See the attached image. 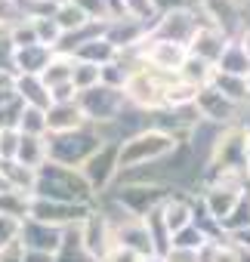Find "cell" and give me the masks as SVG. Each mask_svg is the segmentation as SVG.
Listing matches in <instances>:
<instances>
[{"mask_svg": "<svg viewBox=\"0 0 250 262\" xmlns=\"http://www.w3.org/2000/svg\"><path fill=\"white\" fill-rule=\"evenodd\" d=\"M90 213H93V204H59V201H44V198H34L31 204V219L62 228V231L80 225Z\"/></svg>", "mask_w": 250, "mask_h": 262, "instance_id": "30bf717a", "label": "cell"}, {"mask_svg": "<svg viewBox=\"0 0 250 262\" xmlns=\"http://www.w3.org/2000/svg\"><path fill=\"white\" fill-rule=\"evenodd\" d=\"M53 262H96V259H93V256H90V253L84 250L77 225H74V228H65V231H62V247L56 250Z\"/></svg>", "mask_w": 250, "mask_h": 262, "instance_id": "484cf974", "label": "cell"}, {"mask_svg": "<svg viewBox=\"0 0 250 262\" xmlns=\"http://www.w3.org/2000/svg\"><path fill=\"white\" fill-rule=\"evenodd\" d=\"M71 4H74V7L90 19V22H108V19H114L105 0H71Z\"/></svg>", "mask_w": 250, "mask_h": 262, "instance_id": "ab89813d", "label": "cell"}, {"mask_svg": "<svg viewBox=\"0 0 250 262\" xmlns=\"http://www.w3.org/2000/svg\"><path fill=\"white\" fill-rule=\"evenodd\" d=\"M71 59H77V62H90V65H108L111 59H117V50L102 37V34H96V37H90L87 43H80L77 50H74V56Z\"/></svg>", "mask_w": 250, "mask_h": 262, "instance_id": "44dd1931", "label": "cell"}, {"mask_svg": "<svg viewBox=\"0 0 250 262\" xmlns=\"http://www.w3.org/2000/svg\"><path fill=\"white\" fill-rule=\"evenodd\" d=\"M207 86H213L219 96H225V99H228V102H235V105H247V83H244V77L213 71V77H210V83H207Z\"/></svg>", "mask_w": 250, "mask_h": 262, "instance_id": "d4e9b609", "label": "cell"}, {"mask_svg": "<svg viewBox=\"0 0 250 262\" xmlns=\"http://www.w3.org/2000/svg\"><path fill=\"white\" fill-rule=\"evenodd\" d=\"M19 133L22 136H47V111L25 105V111L19 117Z\"/></svg>", "mask_w": 250, "mask_h": 262, "instance_id": "e575fe53", "label": "cell"}, {"mask_svg": "<svg viewBox=\"0 0 250 262\" xmlns=\"http://www.w3.org/2000/svg\"><path fill=\"white\" fill-rule=\"evenodd\" d=\"M22 259H25L22 244H13V247H4V250H0V262H22Z\"/></svg>", "mask_w": 250, "mask_h": 262, "instance_id": "f907efd6", "label": "cell"}, {"mask_svg": "<svg viewBox=\"0 0 250 262\" xmlns=\"http://www.w3.org/2000/svg\"><path fill=\"white\" fill-rule=\"evenodd\" d=\"M176 80V74H167V71H158V68H139L130 74L127 86H123V96H127L130 108H139L145 114H155L164 108V90Z\"/></svg>", "mask_w": 250, "mask_h": 262, "instance_id": "277c9868", "label": "cell"}, {"mask_svg": "<svg viewBox=\"0 0 250 262\" xmlns=\"http://www.w3.org/2000/svg\"><path fill=\"white\" fill-rule=\"evenodd\" d=\"M117 151H120V142H102L77 170L84 176V182L90 185V191L99 198L102 191H108L117 176H120V167H117Z\"/></svg>", "mask_w": 250, "mask_h": 262, "instance_id": "ba28073f", "label": "cell"}, {"mask_svg": "<svg viewBox=\"0 0 250 262\" xmlns=\"http://www.w3.org/2000/svg\"><path fill=\"white\" fill-rule=\"evenodd\" d=\"M77 105L87 117V123L93 126H111L123 111L130 108L123 90H111V86H93V90H84L77 93Z\"/></svg>", "mask_w": 250, "mask_h": 262, "instance_id": "8992f818", "label": "cell"}, {"mask_svg": "<svg viewBox=\"0 0 250 262\" xmlns=\"http://www.w3.org/2000/svg\"><path fill=\"white\" fill-rule=\"evenodd\" d=\"M19 142H22L19 129H0V164H4V161H16Z\"/></svg>", "mask_w": 250, "mask_h": 262, "instance_id": "60d3db41", "label": "cell"}, {"mask_svg": "<svg viewBox=\"0 0 250 262\" xmlns=\"http://www.w3.org/2000/svg\"><path fill=\"white\" fill-rule=\"evenodd\" d=\"M105 4H108L111 16H123V4H120V0H105Z\"/></svg>", "mask_w": 250, "mask_h": 262, "instance_id": "6f0895ef", "label": "cell"}, {"mask_svg": "<svg viewBox=\"0 0 250 262\" xmlns=\"http://www.w3.org/2000/svg\"><path fill=\"white\" fill-rule=\"evenodd\" d=\"M16 161L22 167H31V170L44 167L47 164V136H22Z\"/></svg>", "mask_w": 250, "mask_h": 262, "instance_id": "4316f807", "label": "cell"}, {"mask_svg": "<svg viewBox=\"0 0 250 262\" xmlns=\"http://www.w3.org/2000/svg\"><path fill=\"white\" fill-rule=\"evenodd\" d=\"M207 241V234L192 222V225H185V228H179L173 237H170V247H176V250H198L201 244Z\"/></svg>", "mask_w": 250, "mask_h": 262, "instance_id": "f35d334b", "label": "cell"}, {"mask_svg": "<svg viewBox=\"0 0 250 262\" xmlns=\"http://www.w3.org/2000/svg\"><path fill=\"white\" fill-rule=\"evenodd\" d=\"M13 93L22 99V105H31V108H50V90L44 86V80L37 74H16L13 80Z\"/></svg>", "mask_w": 250, "mask_h": 262, "instance_id": "d6986e66", "label": "cell"}, {"mask_svg": "<svg viewBox=\"0 0 250 262\" xmlns=\"http://www.w3.org/2000/svg\"><path fill=\"white\" fill-rule=\"evenodd\" d=\"M71 83H74V90H77V93L99 86V65H90V62H77V59H74V68H71Z\"/></svg>", "mask_w": 250, "mask_h": 262, "instance_id": "74e56055", "label": "cell"}, {"mask_svg": "<svg viewBox=\"0 0 250 262\" xmlns=\"http://www.w3.org/2000/svg\"><path fill=\"white\" fill-rule=\"evenodd\" d=\"M244 83H247V102H250V71H247V77H244Z\"/></svg>", "mask_w": 250, "mask_h": 262, "instance_id": "be15d7a7", "label": "cell"}, {"mask_svg": "<svg viewBox=\"0 0 250 262\" xmlns=\"http://www.w3.org/2000/svg\"><path fill=\"white\" fill-rule=\"evenodd\" d=\"M219 228H222V234L228 237L232 231H241V228H250V185L244 188V194H241V201H238V207L228 213V219H222L219 222Z\"/></svg>", "mask_w": 250, "mask_h": 262, "instance_id": "1f68e13d", "label": "cell"}, {"mask_svg": "<svg viewBox=\"0 0 250 262\" xmlns=\"http://www.w3.org/2000/svg\"><path fill=\"white\" fill-rule=\"evenodd\" d=\"M53 4H62V0H53Z\"/></svg>", "mask_w": 250, "mask_h": 262, "instance_id": "03108f58", "label": "cell"}, {"mask_svg": "<svg viewBox=\"0 0 250 262\" xmlns=\"http://www.w3.org/2000/svg\"><path fill=\"white\" fill-rule=\"evenodd\" d=\"M0 173L7 176L10 188H19V191H28V194H34V179H37V170H31V167H22L19 161H4V164H0Z\"/></svg>", "mask_w": 250, "mask_h": 262, "instance_id": "f546056e", "label": "cell"}, {"mask_svg": "<svg viewBox=\"0 0 250 262\" xmlns=\"http://www.w3.org/2000/svg\"><path fill=\"white\" fill-rule=\"evenodd\" d=\"M241 4H250V0H241Z\"/></svg>", "mask_w": 250, "mask_h": 262, "instance_id": "e7e4bbea", "label": "cell"}, {"mask_svg": "<svg viewBox=\"0 0 250 262\" xmlns=\"http://www.w3.org/2000/svg\"><path fill=\"white\" fill-rule=\"evenodd\" d=\"M142 262H164V256H145Z\"/></svg>", "mask_w": 250, "mask_h": 262, "instance_id": "6125c7cd", "label": "cell"}, {"mask_svg": "<svg viewBox=\"0 0 250 262\" xmlns=\"http://www.w3.org/2000/svg\"><path fill=\"white\" fill-rule=\"evenodd\" d=\"M204 25V16L198 7H176V10H164L155 16L152 28H149V40H164V43H179L189 50L195 31Z\"/></svg>", "mask_w": 250, "mask_h": 262, "instance_id": "5b68a950", "label": "cell"}, {"mask_svg": "<svg viewBox=\"0 0 250 262\" xmlns=\"http://www.w3.org/2000/svg\"><path fill=\"white\" fill-rule=\"evenodd\" d=\"M176 7H198V0H155V13L176 10Z\"/></svg>", "mask_w": 250, "mask_h": 262, "instance_id": "816d5d0a", "label": "cell"}, {"mask_svg": "<svg viewBox=\"0 0 250 262\" xmlns=\"http://www.w3.org/2000/svg\"><path fill=\"white\" fill-rule=\"evenodd\" d=\"M149 28L152 22L145 19H136V16H114L102 25V37L117 50V53H127V50H136L149 40Z\"/></svg>", "mask_w": 250, "mask_h": 262, "instance_id": "9c48e42d", "label": "cell"}, {"mask_svg": "<svg viewBox=\"0 0 250 262\" xmlns=\"http://www.w3.org/2000/svg\"><path fill=\"white\" fill-rule=\"evenodd\" d=\"M228 40H232V37H228L225 31H219L216 25L204 22V25L195 31L192 43H189V56L204 59L207 65H216V62H219V56H222V50L228 47Z\"/></svg>", "mask_w": 250, "mask_h": 262, "instance_id": "9a60e30c", "label": "cell"}, {"mask_svg": "<svg viewBox=\"0 0 250 262\" xmlns=\"http://www.w3.org/2000/svg\"><path fill=\"white\" fill-rule=\"evenodd\" d=\"M176 77L201 90V86H207V83H210V77H213V65H207L204 59H195V56H185V62L179 65V71H176Z\"/></svg>", "mask_w": 250, "mask_h": 262, "instance_id": "4dcf8cb0", "label": "cell"}, {"mask_svg": "<svg viewBox=\"0 0 250 262\" xmlns=\"http://www.w3.org/2000/svg\"><path fill=\"white\" fill-rule=\"evenodd\" d=\"M34 28H37V43L56 53V47H59V40H62L59 22H56L53 16H44V19H34Z\"/></svg>", "mask_w": 250, "mask_h": 262, "instance_id": "8d00e7d4", "label": "cell"}, {"mask_svg": "<svg viewBox=\"0 0 250 262\" xmlns=\"http://www.w3.org/2000/svg\"><path fill=\"white\" fill-rule=\"evenodd\" d=\"M19 244L25 250H34V253H50L56 256V250L62 247V228H53V225H44L37 219H25L22 228H19Z\"/></svg>", "mask_w": 250, "mask_h": 262, "instance_id": "5bb4252c", "label": "cell"}, {"mask_svg": "<svg viewBox=\"0 0 250 262\" xmlns=\"http://www.w3.org/2000/svg\"><path fill=\"white\" fill-rule=\"evenodd\" d=\"M244 173L250 179V136H247V145H244Z\"/></svg>", "mask_w": 250, "mask_h": 262, "instance_id": "680465c9", "label": "cell"}, {"mask_svg": "<svg viewBox=\"0 0 250 262\" xmlns=\"http://www.w3.org/2000/svg\"><path fill=\"white\" fill-rule=\"evenodd\" d=\"M192 213H195V204H192L189 198H182V194H170V198L161 204V219H164L170 237H173L179 228L192 225Z\"/></svg>", "mask_w": 250, "mask_h": 262, "instance_id": "ffe728a7", "label": "cell"}, {"mask_svg": "<svg viewBox=\"0 0 250 262\" xmlns=\"http://www.w3.org/2000/svg\"><path fill=\"white\" fill-rule=\"evenodd\" d=\"M195 96H198V86H192V83L176 77L164 90V108H189V105H195Z\"/></svg>", "mask_w": 250, "mask_h": 262, "instance_id": "836d02e7", "label": "cell"}, {"mask_svg": "<svg viewBox=\"0 0 250 262\" xmlns=\"http://www.w3.org/2000/svg\"><path fill=\"white\" fill-rule=\"evenodd\" d=\"M130 74H133L130 62L123 59V56H117V59H111L108 65L99 68V83L102 86H111V90H123V86H127V80H130Z\"/></svg>", "mask_w": 250, "mask_h": 262, "instance_id": "f1b7e54d", "label": "cell"}, {"mask_svg": "<svg viewBox=\"0 0 250 262\" xmlns=\"http://www.w3.org/2000/svg\"><path fill=\"white\" fill-rule=\"evenodd\" d=\"M213 71L235 74V77H247V71H250V59H247V53L241 50L238 40H228V47L222 50V56H219V62L213 65Z\"/></svg>", "mask_w": 250, "mask_h": 262, "instance_id": "cb8c5ba5", "label": "cell"}, {"mask_svg": "<svg viewBox=\"0 0 250 262\" xmlns=\"http://www.w3.org/2000/svg\"><path fill=\"white\" fill-rule=\"evenodd\" d=\"M19 19H25L22 16V7H19V0H0V28H13Z\"/></svg>", "mask_w": 250, "mask_h": 262, "instance_id": "f6af8a7d", "label": "cell"}, {"mask_svg": "<svg viewBox=\"0 0 250 262\" xmlns=\"http://www.w3.org/2000/svg\"><path fill=\"white\" fill-rule=\"evenodd\" d=\"M77 231H80V244H84V250L96 259V262H102V256L114 247V237H111V222L93 207V213L77 225Z\"/></svg>", "mask_w": 250, "mask_h": 262, "instance_id": "4fadbf2b", "label": "cell"}, {"mask_svg": "<svg viewBox=\"0 0 250 262\" xmlns=\"http://www.w3.org/2000/svg\"><path fill=\"white\" fill-rule=\"evenodd\" d=\"M164 262H198V250H176V247H170L164 253Z\"/></svg>", "mask_w": 250, "mask_h": 262, "instance_id": "681fc988", "label": "cell"}, {"mask_svg": "<svg viewBox=\"0 0 250 262\" xmlns=\"http://www.w3.org/2000/svg\"><path fill=\"white\" fill-rule=\"evenodd\" d=\"M13 80H16V74H10V71H0V90H10V86H13Z\"/></svg>", "mask_w": 250, "mask_h": 262, "instance_id": "9f6ffc18", "label": "cell"}, {"mask_svg": "<svg viewBox=\"0 0 250 262\" xmlns=\"http://www.w3.org/2000/svg\"><path fill=\"white\" fill-rule=\"evenodd\" d=\"M235 40L241 43V50H244V53H247V59H250V25H247V28H244V31H241Z\"/></svg>", "mask_w": 250, "mask_h": 262, "instance_id": "11a10c76", "label": "cell"}, {"mask_svg": "<svg viewBox=\"0 0 250 262\" xmlns=\"http://www.w3.org/2000/svg\"><path fill=\"white\" fill-rule=\"evenodd\" d=\"M74 99H77V90H74L71 80H68V83H59V86L50 90V105H53V102H74Z\"/></svg>", "mask_w": 250, "mask_h": 262, "instance_id": "c3c4849f", "label": "cell"}, {"mask_svg": "<svg viewBox=\"0 0 250 262\" xmlns=\"http://www.w3.org/2000/svg\"><path fill=\"white\" fill-rule=\"evenodd\" d=\"M170 194H173V191H170L164 182L145 179V182H127V185H120L111 201H114L123 213H127V216L142 219V216H149L152 210H158Z\"/></svg>", "mask_w": 250, "mask_h": 262, "instance_id": "52a82bcc", "label": "cell"}, {"mask_svg": "<svg viewBox=\"0 0 250 262\" xmlns=\"http://www.w3.org/2000/svg\"><path fill=\"white\" fill-rule=\"evenodd\" d=\"M102 262H142V256H136L133 250H127V247H111L105 256H102Z\"/></svg>", "mask_w": 250, "mask_h": 262, "instance_id": "7dc6e473", "label": "cell"}, {"mask_svg": "<svg viewBox=\"0 0 250 262\" xmlns=\"http://www.w3.org/2000/svg\"><path fill=\"white\" fill-rule=\"evenodd\" d=\"M22 111H25L22 99H19V96L10 99L4 108H0V129H19V117H22Z\"/></svg>", "mask_w": 250, "mask_h": 262, "instance_id": "b9f144b4", "label": "cell"}, {"mask_svg": "<svg viewBox=\"0 0 250 262\" xmlns=\"http://www.w3.org/2000/svg\"><path fill=\"white\" fill-rule=\"evenodd\" d=\"M0 191H10V182H7V176L0 173Z\"/></svg>", "mask_w": 250, "mask_h": 262, "instance_id": "94428289", "label": "cell"}, {"mask_svg": "<svg viewBox=\"0 0 250 262\" xmlns=\"http://www.w3.org/2000/svg\"><path fill=\"white\" fill-rule=\"evenodd\" d=\"M7 37L16 50H25V47H37V28H34V19H19L13 28H7Z\"/></svg>", "mask_w": 250, "mask_h": 262, "instance_id": "d590c367", "label": "cell"}, {"mask_svg": "<svg viewBox=\"0 0 250 262\" xmlns=\"http://www.w3.org/2000/svg\"><path fill=\"white\" fill-rule=\"evenodd\" d=\"M25 250V247H22ZM22 262H53V256L50 253H34V250H25V259Z\"/></svg>", "mask_w": 250, "mask_h": 262, "instance_id": "db71d44e", "label": "cell"}, {"mask_svg": "<svg viewBox=\"0 0 250 262\" xmlns=\"http://www.w3.org/2000/svg\"><path fill=\"white\" fill-rule=\"evenodd\" d=\"M0 34H7V31H4V28H0Z\"/></svg>", "mask_w": 250, "mask_h": 262, "instance_id": "003e7915", "label": "cell"}, {"mask_svg": "<svg viewBox=\"0 0 250 262\" xmlns=\"http://www.w3.org/2000/svg\"><path fill=\"white\" fill-rule=\"evenodd\" d=\"M185 56H189V50L179 43H164V40H145L142 43V62L149 68H158L167 74H176L179 65L185 62Z\"/></svg>", "mask_w": 250, "mask_h": 262, "instance_id": "e0dca14e", "label": "cell"}, {"mask_svg": "<svg viewBox=\"0 0 250 262\" xmlns=\"http://www.w3.org/2000/svg\"><path fill=\"white\" fill-rule=\"evenodd\" d=\"M228 241L238 247V250H247L250 253V228H241V231H232L228 234Z\"/></svg>", "mask_w": 250, "mask_h": 262, "instance_id": "f5cc1de1", "label": "cell"}, {"mask_svg": "<svg viewBox=\"0 0 250 262\" xmlns=\"http://www.w3.org/2000/svg\"><path fill=\"white\" fill-rule=\"evenodd\" d=\"M179 151V139L164 133L158 126H145L139 133H133L130 139L120 142V151H117V167H120V176L123 173H133V170H142L149 164H158L170 155Z\"/></svg>", "mask_w": 250, "mask_h": 262, "instance_id": "6da1fadb", "label": "cell"}, {"mask_svg": "<svg viewBox=\"0 0 250 262\" xmlns=\"http://www.w3.org/2000/svg\"><path fill=\"white\" fill-rule=\"evenodd\" d=\"M111 237H114V244L117 247H127V250H133L136 256H155V247H152V237H149V228H145V222L142 219H123V222H117V225H111Z\"/></svg>", "mask_w": 250, "mask_h": 262, "instance_id": "2e32d148", "label": "cell"}, {"mask_svg": "<svg viewBox=\"0 0 250 262\" xmlns=\"http://www.w3.org/2000/svg\"><path fill=\"white\" fill-rule=\"evenodd\" d=\"M238 108H241V105L228 102V99L219 96L213 86H201L198 96H195V111H198V117L207 120V123H213V126H222V129H225V126H235Z\"/></svg>", "mask_w": 250, "mask_h": 262, "instance_id": "7c38bea8", "label": "cell"}, {"mask_svg": "<svg viewBox=\"0 0 250 262\" xmlns=\"http://www.w3.org/2000/svg\"><path fill=\"white\" fill-rule=\"evenodd\" d=\"M10 99H16V93H13V86H10V90H0V108H4V105H7Z\"/></svg>", "mask_w": 250, "mask_h": 262, "instance_id": "91938a15", "label": "cell"}, {"mask_svg": "<svg viewBox=\"0 0 250 262\" xmlns=\"http://www.w3.org/2000/svg\"><path fill=\"white\" fill-rule=\"evenodd\" d=\"M19 228H22V222H19V219L0 216V250H4V247H13V244H19Z\"/></svg>", "mask_w": 250, "mask_h": 262, "instance_id": "ee69618b", "label": "cell"}, {"mask_svg": "<svg viewBox=\"0 0 250 262\" xmlns=\"http://www.w3.org/2000/svg\"><path fill=\"white\" fill-rule=\"evenodd\" d=\"M34 198L44 201H59V204H96V194L84 182L80 170L74 167H59V164H44L37 167L34 179Z\"/></svg>", "mask_w": 250, "mask_h": 262, "instance_id": "7a4b0ae2", "label": "cell"}, {"mask_svg": "<svg viewBox=\"0 0 250 262\" xmlns=\"http://www.w3.org/2000/svg\"><path fill=\"white\" fill-rule=\"evenodd\" d=\"M102 142L105 139L99 133V126H93V123H87L80 129H71V133H56V136H47V161L77 170Z\"/></svg>", "mask_w": 250, "mask_h": 262, "instance_id": "3957f363", "label": "cell"}, {"mask_svg": "<svg viewBox=\"0 0 250 262\" xmlns=\"http://www.w3.org/2000/svg\"><path fill=\"white\" fill-rule=\"evenodd\" d=\"M71 68H74V59H71V56L53 53L50 65L40 71V80H44V86H47V90H53V86H59V83H68V80H71Z\"/></svg>", "mask_w": 250, "mask_h": 262, "instance_id": "83f0119b", "label": "cell"}, {"mask_svg": "<svg viewBox=\"0 0 250 262\" xmlns=\"http://www.w3.org/2000/svg\"><path fill=\"white\" fill-rule=\"evenodd\" d=\"M13 65H16V47L10 43V37H7V34H0V71L16 74V71H13Z\"/></svg>", "mask_w": 250, "mask_h": 262, "instance_id": "bcb514c9", "label": "cell"}, {"mask_svg": "<svg viewBox=\"0 0 250 262\" xmlns=\"http://www.w3.org/2000/svg\"><path fill=\"white\" fill-rule=\"evenodd\" d=\"M241 7H244L241 0H198V10H201L204 22L216 25V28L225 31L232 40L250 25V22L244 19V10H241Z\"/></svg>", "mask_w": 250, "mask_h": 262, "instance_id": "8fae6325", "label": "cell"}, {"mask_svg": "<svg viewBox=\"0 0 250 262\" xmlns=\"http://www.w3.org/2000/svg\"><path fill=\"white\" fill-rule=\"evenodd\" d=\"M31 204H34V194H28V191H19V188L0 191V216L25 222V219H31Z\"/></svg>", "mask_w": 250, "mask_h": 262, "instance_id": "603a6c76", "label": "cell"}, {"mask_svg": "<svg viewBox=\"0 0 250 262\" xmlns=\"http://www.w3.org/2000/svg\"><path fill=\"white\" fill-rule=\"evenodd\" d=\"M123 4V16H136L145 22H155V0H120Z\"/></svg>", "mask_w": 250, "mask_h": 262, "instance_id": "7bdbcfd3", "label": "cell"}, {"mask_svg": "<svg viewBox=\"0 0 250 262\" xmlns=\"http://www.w3.org/2000/svg\"><path fill=\"white\" fill-rule=\"evenodd\" d=\"M87 126V117L74 102H53L47 108V136H56V133H71V129H80Z\"/></svg>", "mask_w": 250, "mask_h": 262, "instance_id": "ac0fdd59", "label": "cell"}, {"mask_svg": "<svg viewBox=\"0 0 250 262\" xmlns=\"http://www.w3.org/2000/svg\"><path fill=\"white\" fill-rule=\"evenodd\" d=\"M50 59H53V50H47V47H25V50H16V65H13V71L16 74H37L40 77V71L50 65Z\"/></svg>", "mask_w": 250, "mask_h": 262, "instance_id": "7402d4cb", "label": "cell"}, {"mask_svg": "<svg viewBox=\"0 0 250 262\" xmlns=\"http://www.w3.org/2000/svg\"><path fill=\"white\" fill-rule=\"evenodd\" d=\"M53 19L59 22V28H62V34H71V31H80L84 25H90V19L71 4V0H62V4L56 7V13H53Z\"/></svg>", "mask_w": 250, "mask_h": 262, "instance_id": "d6a6232c", "label": "cell"}]
</instances>
